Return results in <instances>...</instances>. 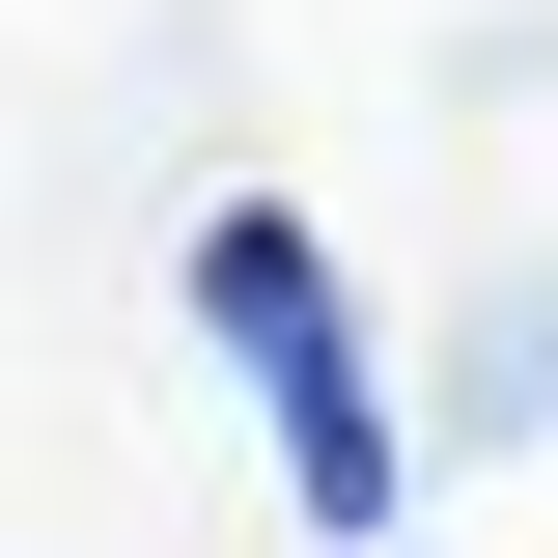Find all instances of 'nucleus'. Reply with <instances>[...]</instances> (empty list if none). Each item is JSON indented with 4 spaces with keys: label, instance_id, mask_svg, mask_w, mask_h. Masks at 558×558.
<instances>
[{
    "label": "nucleus",
    "instance_id": "1",
    "mask_svg": "<svg viewBox=\"0 0 558 558\" xmlns=\"http://www.w3.org/2000/svg\"><path fill=\"white\" fill-rule=\"evenodd\" d=\"M196 336L279 391V502H307V531H391L418 447H391V391H363V336H336V252H307L279 196H223V223H196Z\"/></svg>",
    "mask_w": 558,
    "mask_h": 558
}]
</instances>
